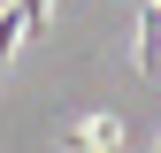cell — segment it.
Segmentation results:
<instances>
[{
  "label": "cell",
  "mask_w": 161,
  "mask_h": 153,
  "mask_svg": "<svg viewBox=\"0 0 161 153\" xmlns=\"http://www.w3.org/2000/svg\"><path fill=\"white\" fill-rule=\"evenodd\" d=\"M138 69L161 76V0H146V15H138Z\"/></svg>",
  "instance_id": "cell-1"
},
{
  "label": "cell",
  "mask_w": 161,
  "mask_h": 153,
  "mask_svg": "<svg viewBox=\"0 0 161 153\" xmlns=\"http://www.w3.org/2000/svg\"><path fill=\"white\" fill-rule=\"evenodd\" d=\"M46 8H54V0H15V15H23V38H38V31H46Z\"/></svg>",
  "instance_id": "cell-2"
}]
</instances>
